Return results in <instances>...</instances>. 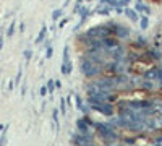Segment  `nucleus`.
Returning a JSON list of instances; mask_svg holds the SVG:
<instances>
[{"instance_id":"nucleus-27","label":"nucleus","mask_w":162,"mask_h":146,"mask_svg":"<svg viewBox=\"0 0 162 146\" xmlns=\"http://www.w3.org/2000/svg\"><path fill=\"white\" fill-rule=\"evenodd\" d=\"M156 80L162 81V68H157V76H156Z\"/></svg>"},{"instance_id":"nucleus-5","label":"nucleus","mask_w":162,"mask_h":146,"mask_svg":"<svg viewBox=\"0 0 162 146\" xmlns=\"http://www.w3.org/2000/svg\"><path fill=\"white\" fill-rule=\"evenodd\" d=\"M73 143H78V144H89V143H92V138H91L88 133H81L80 136H75V138H73Z\"/></svg>"},{"instance_id":"nucleus-29","label":"nucleus","mask_w":162,"mask_h":146,"mask_svg":"<svg viewBox=\"0 0 162 146\" xmlns=\"http://www.w3.org/2000/svg\"><path fill=\"white\" fill-rule=\"evenodd\" d=\"M21 91H23V93H21V94H23V96H24V94H26V86H24V84H23V88H21Z\"/></svg>"},{"instance_id":"nucleus-15","label":"nucleus","mask_w":162,"mask_h":146,"mask_svg":"<svg viewBox=\"0 0 162 146\" xmlns=\"http://www.w3.org/2000/svg\"><path fill=\"white\" fill-rule=\"evenodd\" d=\"M101 3H102V5H110V7H113V5H118V0H101Z\"/></svg>"},{"instance_id":"nucleus-30","label":"nucleus","mask_w":162,"mask_h":146,"mask_svg":"<svg viewBox=\"0 0 162 146\" xmlns=\"http://www.w3.org/2000/svg\"><path fill=\"white\" fill-rule=\"evenodd\" d=\"M0 42H2V36H0Z\"/></svg>"},{"instance_id":"nucleus-17","label":"nucleus","mask_w":162,"mask_h":146,"mask_svg":"<svg viewBox=\"0 0 162 146\" xmlns=\"http://www.w3.org/2000/svg\"><path fill=\"white\" fill-rule=\"evenodd\" d=\"M60 111H62V114H66V99H60Z\"/></svg>"},{"instance_id":"nucleus-9","label":"nucleus","mask_w":162,"mask_h":146,"mask_svg":"<svg viewBox=\"0 0 162 146\" xmlns=\"http://www.w3.org/2000/svg\"><path fill=\"white\" fill-rule=\"evenodd\" d=\"M99 88H107V89H109V88H113V81L112 80H107V78H106V80H102V81H99V83H96Z\"/></svg>"},{"instance_id":"nucleus-16","label":"nucleus","mask_w":162,"mask_h":146,"mask_svg":"<svg viewBox=\"0 0 162 146\" xmlns=\"http://www.w3.org/2000/svg\"><path fill=\"white\" fill-rule=\"evenodd\" d=\"M15 28H16V24H15V21H13V23L10 24V28H8V31H7V36H8V37H12V36H13Z\"/></svg>"},{"instance_id":"nucleus-10","label":"nucleus","mask_w":162,"mask_h":146,"mask_svg":"<svg viewBox=\"0 0 162 146\" xmlns=\"http://www.w3.org/2000/svg\"><path fill=\"white\" fill-rule=\"evenodd\" d=\"M45 33H47V28L45 26H42V29H41V33L39 34H37V37H36V44H41L42 41H44V37H45Z\"/></svg>"},{"instance_id":"nucleus-25","label":"nucleus","mask_w":162,"mask_h":146,"mask_svg":"<svg viewBox=\"0 0 162 146\" xmlns=\"http://www.w3.org/2000/svg\"><path fill=\"white\" fill-rule=\"evenodd\" d=\"M21 75H23V70L20 68V70H18V75H16V80H15V83L16 84H20V80H21Z\"/></svg>"},{"instance_id":"nucleus-24","label":"nucleus","mask_w":162,"mask_h":146,"mask_svg":"<svg viewBox=\"0 0 162 146\" xmlns=\"http://www.w3.org/2000/svg\"><path fill=\"white\" fill-rule=\"evenodd\" d=\"M23 54H24V58H26V60H31V57H33V51H24Z\"/></svg>"},{"instance_id":"nucleus-20","label":"nucleus","mask_w":162,"mask_h":146,"mask_svg":"<svg viewBox=\"0 0 162 146\" xmlns=\"http://www.w3.org/2000/svg\"><path fill=\"white\" fill-rule=\"evenodd\" d=\"M139 23H141V29H146V28H148V24H149V21H148V18H146V16H144V18H141V21H139Z\"/></svg>"},{"instance_id":"nucleus-23","label":"nucleus","mask_w":162,"mask_h":146,"mask_svg":"<svg viewBox=\"0 0 162 146\" xmlns=\"http://www.w3.org/2000/svg\"><path fill=\"white\" fill-rule=\"evenodd\" d=\"M47 93H49V89H47V86H41V89H39V94H41V96L44 97V96H45Z\"/></svg>"},{"instance_id":"nucleus-18","label":"nucleus","mask_w":162,"mask_h":146,"mask_svg":"<svg viewBox=\"0 0 162 146\" xmlns=\"http://www.w3.org/2000/svg\"><path fill=\"white\" fill-rule=\"evenodd\" d=\"M68 57H70V54H68V46H65V47H63V62H68Z\"/></svg>"},{"instance_id":"nucleus-8","label":"nucleus","mask_w":162,"mask_h":146,"mask_svg":"<svg viewBox=\"0 0 162 146\" xmlns=\"http://www.w3.org/2000/svg\"><path fill=\"white\" fill-rule=\"evenodd\" d=\"M125 15L130 18V19H133V21H138V13L135 12V10H131V8H125Z\"/></svg>"},{"instance_id":"nucleus-6","label":"nucleus","mask_w":162,"mask_h":146,"mask_svg":"<svg viewBox=\"0 0 162 146\" xmlns=\"http://www.w3.org/2000/svg\"><path fill=\"white\" fill-rule=\"evenodd\" d=\"M76 127H78V130L81 133H89V127L86 123V119H78L76 120Z\"/></svg>"},{"instance_id":"nucleus-28","label":"nucleus","mask_w":162,"mask_h":146,"mask_svg":"<svg viewBox=\"0 0 162 146\" xmlns=\"http://www.w3.org/2000/svg\"><path fill=\"white\" fill-rule=\"evenodd\" d=\"M66 23H68V19H66V18H65V19H62V21H60V28H63Z\"/></svg>"},{"instance_id":"nucleus-2","label":"nucleus","mask_w":162,"mask_h":146,"mask_svg":"<svg viewBox=\"0 0 162 146\" xmlns=\"http://www.w3.org/2000/svg\"><path fill=\"white\" fill-rule=\"evenodd\" d=\"M81 72L84 73V75H86V76H94V75H96L97 73V68L96 67H94V63L92 62H89L88 60V58H83V60H81Z\"/></svg>"},{"instance_id":"nucleus-21","label":"nucleus","mask_w":162,"mask_h":146,"mask_svg":"<svg viewBox=\"0 0 162 146\" xmlns=\"http://www.w3.org/2000/svg\"><path fill=\"white\" fill-rule=\"evenodd\" d=\"M54 88H55L54 80H49V83H47V89H49V93H54Z\"/></svg>"},{"instance_id":"nucleus-1","label":"nucleus","mask_w":162,"mask_h":146,"mask_svg":"<svg viewBox=\"0 0 162 146\" xmlns=\"http://www.w3.org/2000/svg\"><path fill=\"white\" fill-rule=\"evenodd\" d=\"M110 31H112V29L107 28V26H97V28L89 29V31H88V37H101V39H104Z\"/></svg>"},{"instance_id":"nucleus-12","label":"nucleus","mask_w":162,"mask_h":146,"mask_svg":"<svg viewBox=\"0 0 162 146\" xmlns=\"http://www.w3.org/2000/svg\"><path fill=\"white\" fill-rule=\"evenodd\" d=\"M96 13H97V15H104V16H106V15H109V13H110V5H109V7L106 5V7H101V8H97V10H96Z\"/></svg>"},{"instance_id":"nucleus-13","label":"nucleus","mask_w":162,"mask_h":146,"mask_svg":"<svg viewBox=\"0 0 162 146\" xmlns=\"http://www.w3.org/2000/svg\"><path fill=\"white\" fill-rule=\"evenodd\" d=\"M156 76H157V68H152L148 73H144V78H148V80H152V78H156Z\"/></svg>"},{"instance_id":"nucleus-14","label":"nucleus","mask_w":162,"mask_h":146,"mask_svg":"<svg viewBox=\"0 0 162 146\" xmlns=\"http://www.w3.org/2000/svg\"><path fill=\"white\" fill-rule=\"evenodd\" d=\"M60 16H62V8H59V10H54V12H52V19H54V21H57V19H60Z\"/></svg>"},{"instance_id":"nucleus-19","label":"nucleus","mask_w":162,"mask_h":146,"mask_svg":"<svg viewBox=\"0 0 162 146\" xmlns=\"http://www.w3.org/2000/svg\"><path fill=\"white\" fill-rule=\"evenodd\" d=\"M75 101H76V107L81 111V109H83V101H81V97H80V96H75Z\"/></svg>"},{"instance_id":"nucleus-3","label":"nucleus","mask_w":162,"mask_h":146,"mask_svg":"<svg viewBox=\"0 0 162 146\" xmlns=\"http://www.w3.org/2000/svg\"><path fill=\"white\" fill-rule=\"evenodd\" d=\"M92 109H96V111H99V112H102V114H106V115H112V114H113L112 105H110V104H106V102L92 105Z\"/></svg>"},{"instance_id":"nucleus-26","label":"nucleus","mask_w":162,"mask_h":146,"mask_svg":"<svg viewBox=\"0 0 162 146\" xmlns=\"http://www.w3.org/2000/svg\"><path fill=\"white\" fill-rule=\"evenodd\" d=\"M52 55H54V49L49 47V49H47V52H45V58H50Z\"/></svg>"},{"instance_id":"nucleus-4","label":"nucleus","mask_w":162,"mask_h":146,"mask_svg":"<svg viewBox=\"0 0 162 146\" xmlns=\"http://www.w3.org/2000/svg\"><path fill=\"white\" fill-rule=\"evenodd\" d=\"M113 33H115L120 39H125V37H128L130 36V29L128 28H125V26H115V28H110Z\"/></svg>"},{"instance_id":"nucleus-11","label":"nucleus","mask_w":162,"mask_h":146,"mask_svg":"<svg viewBox=\"0 0 162 146\" xmlns=\"http://www.w3.org/2000/svg\"><path fill=\"white\" fill-rule=\"evenodd\" d=\"M62 73L63 75H70L71 73V63H70V60L62 63Z\"/></svg>"},{"instance_id":"nucleus-22","label":"nucleus","mask_w":162,"mask_h":146,"mask_svg":"<svg viewBox=\"0 0 162 146\" xmlns=\"http://www.w3.org/2000/svg\"><path fill=\"white\" fill-rule=\"evenodd\" d=\"M52 115H54V122H55V125H59V111H57V109H54Z\"/></svg>"},{"instance_id":"nucleus-7","label":"nucleus","mask_w":162,"mask_h":146,"mask_svg":"<svg viewBox=\"0 0 162 146\" xmlns=\"http://www.w3.org/2000/svg\"><path fill=\"white\" fill-rule=\"evenodd\" d=\"M102 44L106 46V47H110V49H115V47L118 46V42L115 41V39H112V37H107V36L102 39Z\"/></svg>"}]
</instances>
